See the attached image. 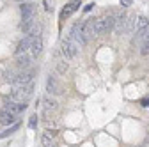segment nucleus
<instances>
[{"label":"nucleus","mask_w":149,"mask_h":147,"mask_svg":"<svg viewBox=\"0 0 149 147\" xmlns=\"http://www.w3.org/2000/svg\"><path fill=\"white\" fill-rule=\"evenodd\" d=\"M34 94V80L29 82L27 85H22V87H16L11 94V101H16V103H27V99Z\"/></svg>","instance_id":"obj_1"},{"label":"nucleus","mask_w":149,"mask_h":147,"mask_svg":"<svg viewBox=\"0 0 149 147\" xmlns=\"http://www.w3.org/2000/svg\"><path fill=\"white\" fill-rule=\"evenodd\" d=\"M78 44L74 43L69 35H66V37L62 39V43H61V51H62V55L68 59V60H71V59H74L78 55Z\"/></svg>","instance_id":"obj_2"},{"label":"nucleus","mask_w":149,"mask_h":147,"mask_svg":"<svg viewBox=\"0 0 149 147\" xmlns=\"http://www.w3.org/2000/svg\"><path fill=\"white\" fill-rule=\"evenodd\" d=\"M69 37L77 43L78 46H85L89 41H87V37H85V34H84V27H82V23L80 21H77L73 27H71V30H69Z\"/></svg>","instance_id":"obj_3"},{"label":"nucleus","mask_w":149,"mask_h":147,"mask_svg":"<svg viewBox=\"0 0 149 147\" xmlns=\"http://www.w3.org/2000/svg\"><path fill=\"white\" fill-rule=\"evenodd\" d=\"M34 75H36V71H34V69H29V71H22L20 75H16V76L13 78V83H14L16 87L27 85L29 82H32V80H34Z\"/></svg>","instance_id":"obj_4"},{"label":"nucleus","mask_w":149,"mask_h":147,"mask_svg":"<svg viewBox=\"0 0 149 147\" xmlns=\"http://www.w3.org/2000/svg\"><path fill=\"white\" fill-rule=\"evenodd\" d=\"M4 110H7L9 114H13L14 117H18L20 114H23L25 110H27V103H16V101H9V103L4 106Z\"/></svg>","instance_id":"obj_5"},{"label":"nucleus","mask_w":149,"mask_h":147,"mask_svg":"<svg viewBox=\"0 0 149 147\" xmlns=\"http://www.w3.org/2000/svg\"><path fill=\"white\" fill-rule=\"evenodd\" d=\"M147 27H149V20H147V18H146V16H137V20H135V27H133L137 39L144 34V30H146Z\"/></svg>","instance_id":"obj_6"},{"label":"nucleus","mask_w":149,"mask_h":147,"mask_svg":"<svg viewBox=\"0 0 149 147\" xmlns=\"http://www.w3.org/2000/svg\"><path fill=\"white\" fill-rule=\"evenodd\" d=\"M32 51V57H37V55H41L43 51V39H41V35H37V37H32L30 39V48Z\"/></svg>","instance_id":"obj_7"},{"label":"nucleus","mask_w":149,"mask_h":147,"mask_svg":"<svg viewBox=\"0 0 149 147\" xmlns=\"http://www.w3.org/2000/svg\"><path fill=\"white\" fill-rule=\"evenodd\" d=\"M82 4H80V0H73V2H69L64 9H62V12H61V20H66V18H69L74 11H77L78 7H80Z\"/></svg>","instance_id":"obj_8"},{"label":"nucleus","mask_w":149,"mask_h":147,"mask_svg":"<svg viewBox=\"0 0 149 147\" xmlns=\"http://www.w3.org/2000/svg\"><path fill=\"white\" fill-rule=\"evenodd\" d=\"M128 12H121L117 18H116V23H114V30L116 34H123L124 32V25H126V20H128Z\"/></svg>","instance_id":"obj_9"},{"label":"nucleus","mask_w":149,"mask_h":147,"mask_svg":"<svg viewBox=\"0 0 149 147\" xmlns=\"http://www.w3.org/2000/svg\"><path fill=\"white\" fill-rule=\"evenodd\" d=\"M82 27H84V34H85L87 41L91 37H94V18H87V20L82 23Z\"/></svg>","instance_id":"obj_10"},{"label":"nucleus","mask_w":149,"mask_h":147,"mask_svg":"<svg viewBox=\"0 0 149 147\" xmlns=\"http://www.w3.org/2000/svg\"><path fill=\"white\" fill-rule=\"evenodd\" d=\"M46 92L48 94H59L61 90H59V83H57V78L55 76H48V80H46Z\"/></svg>","instance_id":"obj_11"},{"label":"nucleus","mask_w":149,"mask_h":147,"mask_svg":"<svg viewBox=\"0 0 149 147\" xmlns=\"http://www.w3.org/2000/svg\"><path fill=\"white\" fill-rule=\"evenodd\" d=\"M30 39H32L30 35H25V37H23L20 43H18V46H16L14 53H16V55H23V53H25V51L30 48Z\"/></svg>","instance_id":"obj_12"},{"label":"nucleus","mask_w":149,"mask_h":147,"mask_svg":"<svg viewBox=\"0 0 149 147\" xmlns=\"http://www.w3.org/2000/svg\"><path fill=\"white\" fill-rule=\"evenodd\" d=\"M20 11H22V16L23 18H29V16H36V6L32 2H25L20 6Z\"/></svg>","instance_id":"obj_13"},{"label":"nucleus","mask_w":149,"mask_h":147,"mask_svg":"<svg viewBox=\"0 0 149 147\" xmlns=\"http://www.w3.org/2000/svg\"><path fill=\"white\" fill-rule=\"evenodd\" d=\"M34 25H36V16H29V18H22L20 28H22V32H25V34H27Z\"/></svg>","instance_id":"obj_14"},{"label":"nucleus","mask_w":149,"mask_h":147,"mask_svg":"<svg viewBox=\"0 0 149 147\" xmlns=\"http://www.w3.org/2000/svg\"><path fill=\"white\" fill-rule=\"evenodd\" d=\"M14 115L13 114H9L7 110H2L0 112V124H4V126H11V124H14Z\"/></svg>","instance_id":"obj_15"},{"label":"nucleus","mask_w":149,"mask_h":147,"mask_svg":"<svg viewBox=\"0 0 149 147\" xmlns=\"http://www.w3.org/2000/svg\"><path fill=\"white\" fill-rule=\"evenodd\" d=\"M16 66L20 67V69H23V71H25V69L30 66V57H29V55H25V53H23V55H18V59H16Z\"/></svg>","instance_id":"obj_16"},{"label":"nucleus","mask_w":149,"mask_h":147,"mask_svg":"<svg viewBox=\"0 0 149 147\" xmlns=\"http://www.w3.org/2000/svg\"><path fill=\"white\" fill-rule=\"evenodd\" d=\"M103 23H105V34H108L110 30H114V23H116V18L112 14L103 16Z\"/></svg>","instance_id":"obj_17"},{"label":"nucleus","mask_w":149,"mask_h":147,"mask_svg":"<svg viewBox=\"0 0 149 147\" xmlns=\"http://www.w3.org/2000/svg\"><path fill=\"white\" fill-rule=\"evenodd\" d=\"M101 34H105L103 16H101V18H94V35H101Z\"/></svg>","instance_id":"obj_18"},{"label":"nucleus","mask_w":149,"mask_h":147,"mask_svg":"<svg viewBox=\"0 0 149 147\" xmlns=\"http://www.w3.org/2000/svg\"><path fill=\"white\" fill-rule=\"evenodd\" d=\"M135 20H137V16H128L126 25H124V32H123V34H130V32L133 30V27H135Z\"/></svg>","instance_id":"obj_19"},{"label":"nucleus","mask_w":149,"mask_h":147,"mask_svg":"<svg viewBox=\"0 0 149 147\" xmlns=\"http://www.w3.org/2000/svg\"><path fill=\"white\" fill-rule=\"evenodd\" d=\"M55 106H57V101H55V99H50V98L45 99V110H46V114L50 112V110H53Z\"/></svg>","instance_id":"obj_20"},{"label":"nucleus","mask_w":149,"mask_h":147,"mask_svg":"<svg viewBox=\"0 0 149 147\" xmlns=\"http://www.w3.org/2000/svg\"><path fill=\"white\" fill-rule=\"evenodd\" d=\"M18 128H20V124H18V122H16V124H13L11 128H7L6 131H2V133H0V138H6V137H9L13 131H16V130H18Z\"/></svg>","instance_id":"obj_21"},{"label":"nucleus","mask_w":149,"mask_h":147,"mask_svg":"<svg viewBox=\"0 0 149 147\" xmlns=\"http://www.w3.org/2000/svg\"><path fill=\"white\" fill-rule=\"evenodd\" d=\"M66 71H68V62L66 60H59L57 62V73L59 75H64Z\"/></svg>","instance_id":"obj_22"},{"label":"nucleus","mask_w":149,"mask_h":147,"mask_svg":"<svg viewBox=\"0 0 149 147\" xmlns=\"http://www.w3.org/2000/svg\"><path fill=\"white\" fill-rule=\"evenodd\" d=\"M137 41H139L140 44H144V43H149V27H147V28L144 30V34L140 35V37H139Z\"/></svg>","instance_id":"obj_23"},{"label":"nucleus","mask_w":149,"mask_h":147,"mask_svg":"<svg viewBox=\"0 0 149 147\" xmlns=\"http://www.w3.org/2000/svg\"><path fill=\"white\" fill-rule=\"evenodd\" d=\"M29 128H32V130H36V128H37V115H32L29 119Z\"/></svg>","instance_id":"obj_24"},{"label":"nucleus","mask_w":149,"mask_h":147,"mask_svg":"<svg viewBox=\"0 0 149 147\" xmlns=\"http://www.w3.org/2000/svg\"><path fill=\"white\" fill-rule=\"evenodd\" d=\"M140 55H149V43H144V44H140Z\"/></svg>","instance_id":"obj_25"},{"label":"nucleus","mask_w":149,"mask_h":147,"mask_svg":"<svg viewBox=\"0 0 149 147\" xmlns=\"http://www.w3.org/2000/svg\"><path fill=\"white\" fill-rule=\"evenodd\" d=\"M119 2H121V6H123V7H130V6L133 4V0H119Z\"/></svg>","instance_id":"obj_26"},{"label":"nucleus","mask_w":149,"mask_h":147,"mask_svg":"<svg viewBox=\"0 0 149 147\" xmlns=\"http://www.w3.org/2000/svg\"><path fill=\"white\" fill-rule=\"evenodd\" d=\"M140 105H142V106H146V108H149V98H144V99L140 101Z\"/></svg>","instance_id":"obj_27"},{"label":"nucleus","mask_w":149,"mask_h":147,"mask_svg":"<svg viewBox=\"0 0 149 147\" xmlns=\"http://www.w3.org/2000/svg\"><path fill=\"white\" fill-rule=\"evenodd\" d=\"M92 7H94V4H87V6L84 7V11H85V12H89V11H91Z\"/></svg>","instance_id":"obj_28"},{"label":"nucleus","mask_w":149,"mask_h":147,"mask_svg":"<svg viewBox=\"0 0 149 147\" xmlns=\"http://www.w3.org/2000/svg\"><path fill=\"white\" fill-rule=\"evenodd\" d=\"M14 2H20V4H25V2H30V0H14Z\"/></svg>","instance_id":"obj_29"}]
</instances>
